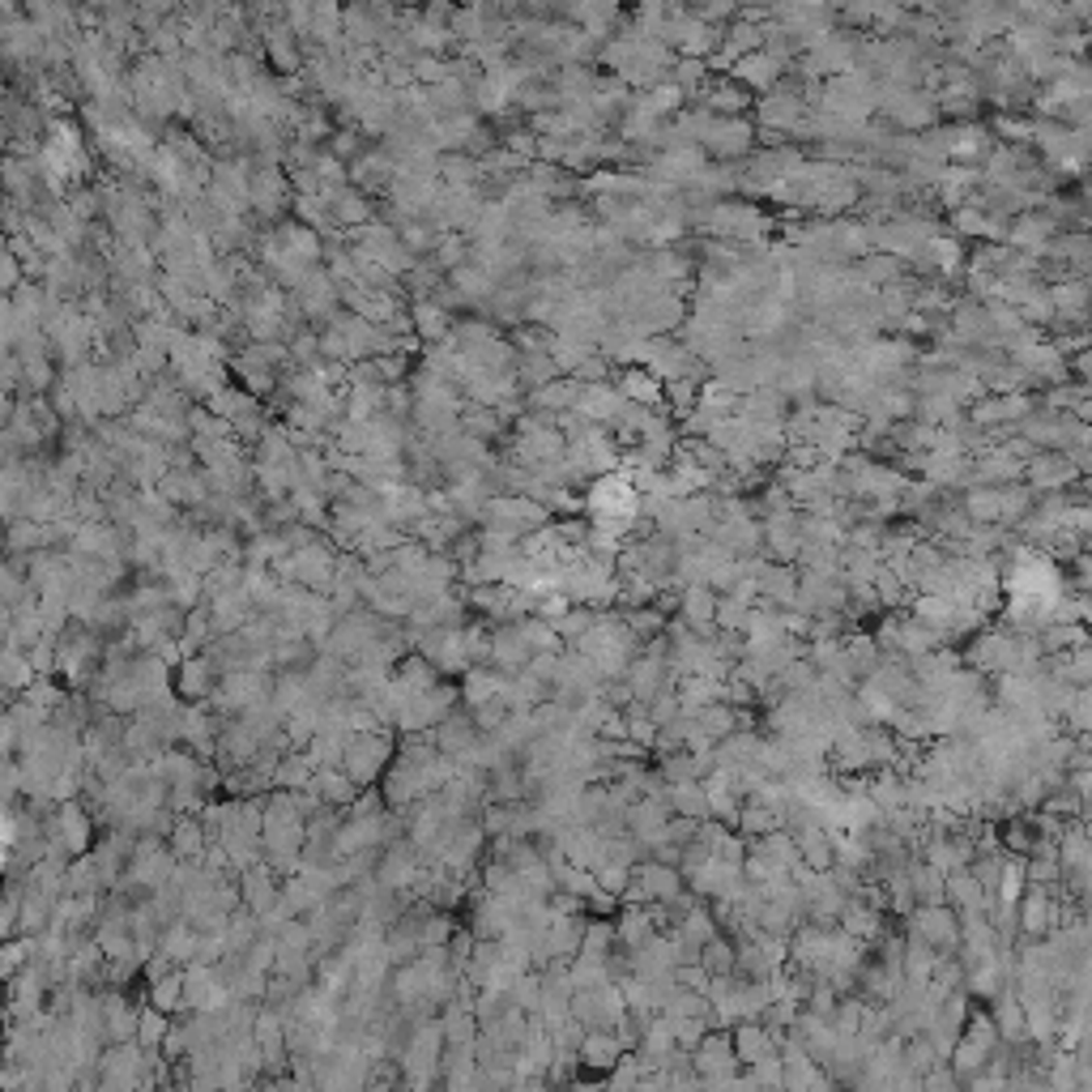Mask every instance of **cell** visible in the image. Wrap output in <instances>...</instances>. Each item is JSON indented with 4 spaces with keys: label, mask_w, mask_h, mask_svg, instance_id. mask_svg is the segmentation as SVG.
Wrapping results in <instances>:
<instances>
[{
    "label": "cell",
    "mask_w": 1092,
    "mask_h": 1092,
    "mask_svg": "<svg viewBox=\"0 0 1092 1092\" xmlns=\"http://www.w3.org/2000/svg\"><path fill=\"white\" fill-rule=\"evenodd\" d=\"M581 504L589 508V521H637L641 517V496H637V486L627 482V474H602V478H593L585 486V496Z\"/></svg>",
    "instance_id": "obj_1"
},
{
    "label": "cell",
    "mask_w": 1092,
    "mask_h": 1092,
    "mask_svg": "<svg viewBox=\"0 0 1092 1092\" xmlns=\"http://www.w3.org/2000/svg\"><path fill=\"white\" fill-rule=\"evenodd\" d=\"M696 146L704 154H713L721 163L730 158H747L751 146H756V124L747 116H738V120H717V116H704L700 124V137H696Z\"/></svg>",
    "instance_id": "obj_2"
},
{
    "label": "cell",
    "mask_w": 1092,
    "mask_h": 1092,
    "mask_svg": "<svg viewBox=\"0 0 1092 1092\" xmlns=\"http://www.w3.org/2000/svg\"><path fill=\"white\" fill-rule=\"evenodd\" d=\"M1025 482L1037 491V496H1059V491H1071L1080 482L1075 466L1067 462V452H1054V448H1037L1029 462H1025Z\"/></svg>",
    "instance_id": "obj_3"
},
{
    "label": "cell",
    "mask_w": 1092,
    "mask_h": 1092,
    "mask_svg": "<svg viewBox=\"0 0 1092 1092\" xmlns=\"http://www.w3.org/2000/svg\"><path fill=\"white\" fill-rule=\"evenodd\" d=\"M1054 235H1063L1059 227H1054L1041 209H1029V214H1015L1011 223H1007V235H1003V243L1011 253H1025V257H1045V248H1050V239Z\"/></svg>",
    "instance_id": "obj_4"
},
{
    "label": "cell",
    "mask_w": 1092,
    "mask_h": 1092,
    "mask_svg": "<svg viewBox=\"0 0 1092 1092\" xmlns=\"http://www.w3.org/2000/svg\"><path fill=\"white\" fill-rule=\"evenodd\" d=\"M726 78H730L734 86H743L747 94H768L772 86L781 82V64L772 60V56H764V52H751V56L738 60Z\"/></svg>",
    "instance_id": "obj_5"
},
{
    "label": "cell",
    "mask_w": 1092,
    "mask_h": 1092,
    "mask_svg": "<svg viewBox=\"0 0 1092 1092\" xmlns=\"http://www.w3.org/2000/svg\"><path fill=\"white\" fill-rule=\"evenodd\" d=\"M679 611H683V623L696 631V637H709L713 615H717V593L709 585H683L679 589Z\"/></svg>",
    "instance_id": "obj_6"
},
{
    "label": "cell",
    "mask_w": 1092,
    "mask_h": 1092,
    "mask_svg": "<svg viewBox=\"0 0 1092 1092\" xmlns=\"http://www.w3.org/2000/svg\"><path fill=\"white\" fill-rule=\"evenodd\" d=\"M991 150H995V137H991V128H981V124H956L952 128V154H947V163H961V167H977V163H985L991 158Z\"/></svg>",
    "instance_id": "obj_7"
},
{
    "label": "cell",
    "mask_w": 1092,
    "mask_h": 1092,
    "mask_svg": "<svg viewBox=\"0 0 1092 1092\" xmlns=\"http://www.w3.org/2000/svg\"><path fill=\"white\" fill-rule=\"evenodd\" d=\"M615 393L627 402V406H661V380L649 376L645 367H619L615 372Z\"/></svg>",
    "instance_id": "obj_8"
},
{
    "label": "cell",
    "mask_w": 1092,
    "mask_h": 1092,
    "mask_svg": "<svg viewBox=\"0 0 1092 1092\" xmlns=\"http://www.w3.org/2000/svg\"><path fill=\"white\" fill-rule=\"evenodd\" d=\"M577 402H581V384L572 376H559V380H551V384H542V389L530 393V410L534 414H551V418L577 410Z\"/></svg>",
    "instance_id": "obj_9"
},
{
    "label": "cell",
    "mask_w": 1092,
    "mask_h": 1092,
    "mask_svg": "<svg viewBox=\"0 0 1092 1092\" xmlns=\"http://www.w3.org/2000/svg\"><path fill=\"white\" fill-rule=\"evenodd\" d=\"M922 265H935L939 273H961V265H965V239L939 231V235L926 243Z\"/></svg>",
    "instance_id": "obj_10"
},
{
    "label": "cell",
    "mask_w": 1092,
    "mask_h": 1092,
    "mask_svg": "<svg viewBox=\"0 0 1092 1092\" xmlns=\"http://www.w3.org/2000/svg\"><path fill=\"white\" fill-rule=\"evenodd\" d=\"M961 512L969 525H999V486H965Z\"/></svg>",
    "instance_id": "obj_11"
},
{
    "label": "cell",
    "mask_w": 1092,
    "mask_h": 1092,
    "mask_svg": "<svg viewBox=\"0 0 1092 1092\" xmlns=\"http://www.w3.org/2000/svg\"><path fill=\"white\" fill-rule=\"evenodd\" d=\"M671 82L683 90V98H696L700 102V94L713 86V73H709V64L704 60H675V68H671Z\"/></svg>",
    "instance_id": "obj_12"
},
{
    "label": "cell",
    "mask_w": 1092,
    "mask_h": 1092,
    "mask_svg": "<svg viewBox=\"0 0 1092 1092\" xmlns=\"http://www.w3.org/2000/svg\"><path fill=\"white\" fill-rule=\"evenodd\" d=\"M452 291L462 299H491V295H496V277H491L482 265H456L452 269Z\"/></svg>",
    "instance_id": "obj_13"
},
{
    "label": "cell",
    "mask_w": 1092,
    "mask_h": 1092,
    "mask_svg": "<svg viewBox=\"0 0 1092 1092\" xmlns=\"http://www.w3.org/2000/svg\"><path fill=\"white\" fill-rule=\"evenodd\" d=\"M517 380L534 393V389H542V384L559 380V367L551 363V355H517Z\"/></svg>",
    "instance_id": "obj_14"
},
{
    "label": "cell",
    "mask_w": 1092,
    "mask_h": 1092,
    "mask_svg": "<svg viewBox=\"0 0 1092 1092\" xmlns=\"http://www.w3.org/2000/svg\"><path fill=\"white\" fill-rule=\"evenodd\" d=\"M414 333L418 337H427V342H444V333H448V312L440 307V303H414Z\"/></svg>",
    "instance_id": "obj_15"
},
{
    "label": "cell",
    "mask_w": 1092,
    "mask_h": 1092,
    "mask_svg": "<svg viewBox=\"0 0 1092 1092\" xmlns=\"http://www.w3.org/2000/svg\"><path fill=\"white\" fill-rule=\"evenodd\" d=\"M995 137H1003L1007 146H1033V120L1025 116H995Z\"/></svg>",
    "instance_id": "obj_16"
},
{
    "label": "cell",
    "mask_w": 1092,
    "mask_h": 1092,
    "mask_svg": "<svg viewBox=\"0 0 1092 1092\" xmlns=\"http://www.w3.org/2000/svg\"><path fill=\"white\" fill-rule=\"evenodd\" d=\"M683 102H687V98H683V90H679L671 78H666L661 86H653V90H649V108H653L661 120H671V116L683 108Z\"/></svg>",
    "instance_id": "obj_17"
},
{
    "label": "cell",
    "mask_w": 1092,
    "mask_h": 1092,
    "mask_svg": "<svg viewBox=\"0 0 1092 1092\" xmlns=\"http://www.w3.org/2000/svg\"><path fill=\"white\" fill-rule=\"evenodd\" d=\"M1020 918H1025V931L1029 935H1041L1045 931V918H1050V901L1041 892H1029L1025 896V913H1020Z\"/></svg>",
    "instance_id": "obj_18"
},
{
    "label": "cell",
    "mask_w": 1092,
    "mask_h": 1092,
    "mask_svg": "<svg viewBox=\"0 0 1092 1092\" xmlns=\"http://www.w3.org/2000/svg\"><path fill=\"white\" fill-rule=\"evenodd\" d=\"M466 253H470V248H466V239L456 235V231H452V235H444V239L436 243V261H440L444 269H456V265H466Z\"/></svg>",
    "instance_id": "obj_19"
},
{
    "label": "cell",
    "mask_w": 1092,
    "mask_h": 1092,
    "mask_svg": "<svg viewBox=\"0 0 1092 1092\" xmlns=\"http://www.w3.org/2000/svg\"><path fill=\"white\" fill-rule=\"evenodd\" d=\"M269 56H273L282 68H295V64H299V56H295V48H291V30H269Z\"/></svg>",
    "instance_id": "obj_20"
}]
</instances>
